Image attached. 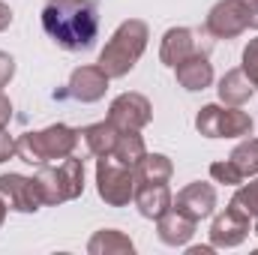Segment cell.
Listing matches in <instances>:
<instances>
[{
  "label": "cell",
  "mask_w": 258,
  "mask_h": 255,
  "mask_svg": "<svg viewBox=\"0 0 258 255\" xmlns=\"http://www.w3.org/2000/svg\"><path fill=\"white\" fill-rule=\"evenodd\" d=\"M42 30L63 51H87L99 36V9L93 0H48L42 6Z\"/></svg>",
  "instance_id": "cell-1"
},
{
  "label": "cell",
  "mask_w": 258,
  "mask_h": 255,
  "mask_svg": "<svg viewBox=\"0 0 258 255\" xmlns=\"http://www.w3.org/2000/svg\"><path fill=\"white\" fill-rule=\"evenodd\" d=\"M147 39H150V30H147V24H144L141 18L123 21V24L111 33V39L105 42V48H102V54H99L102 72H105L108 78H123V75H129V72L135 69V63L141 60V54H144V48H147Z\"/></svg>",
  "instance_id": "cell-2"
},
{
  "label": "cell",
  "mask_w": 258,
  "mask_h": 255,
  "mask_svg": "<svg viewBox=\"0 0 258 255\" xmlns=\"http://www.w3.org/2000/svg\"><path fill=\"white\" fill-rule=\"evenodd\" d=\"M81 141V129H72L66 123H54L39 132H24L15 138V153L27 165H45L51 159H66L75 153Z\"/></svg>",
  "instance_id": "cell-3"
},
{
  "label": "cell",
  "mask_w": 258,
  "mask_h": 255,
  "mask_svg": "<svg viewBox=\"0 0 258 255\" xmlns=\"http://www.w3.org/2000/svg\"><path fill=\"white\" fill-rule=\"evenodd\" d=\"M195 129L204 138H243L252 135V117L246 111H240L237 105H204L195 114Z\"/></svg>",
  "instance_id": "cell-4"
},
{
  "label": "cell",
  "mask_w": 258,
  "mask_h": 255,
  "mask_svg": "<svg viewBox=\"0 0 258 255\" xmlns=\"http://www.w3.org/2000/svg\"><path fill=\"white\" fill-rule=\"evenodd\" d=\"M135 168L120 165L114 156H102L96 162V192L105 204L111 207H123L135 198Z\"/></svg>",
  "instance_id": "cell-5"
},
{
  "label": "cell",
  "mask_w": 258,
  "mask_h": 255,
  "mask_svg": "<svg viewBox=\"0 0 258 255\" xmlns=\"http://www.w3.org/2000/svg\"><path fill=\"white\" fill-rule=\"evenodd\" d=\"M246 6L243 0H219L204 21V33L213 39H234L246 30Z\"/></svg>",
  "instance_id": "cell-6"
},
{
  "label": "cell",
  "mask_w": 258,
  "mask_h": 255,
  "mask_svg": "<svg viewBox=\"0 0 258 255\" xmlns=\"http://www.w3.org/2000/svg\"><path fill=\"white\" fill-rule=\"evenodd\" d=\"M201 39L204 36L198 30H192V27H171V30H165L162 45H159V60L174 69L177 63H183L192 54H207L210 42H201Z\"/></svg>",
  "instance_id": "cell-7"
},
{
  "label": "cell",
  "mask_w": 258,
  "mask_h": 255,
  "mask_svg": "<svg viewBox=\"0 0 258 255\" xmlns=\"http://www.w3.org/2000/svg\"><path fill=\"white\" fill-rule=\"evenodd\" d=\"M249 237V216L228 201V207L210 222V243L213 249H234Z\"/></svg>",
  "instance_id": "cell-8"
},
{
  "label": "cell",
  "mask_w": 258,
  "mask_h": 255,
  "mask_svg": "<svg viewBox=\"0 0 258 255\" xmlns=\"http://www.w3.org/2000/svg\"><path fill=\"white\" fill-rule=\"evenodd\" d=\"M108 120L117 129H138L141 132V129L153 120V105L141 93H120L108 105Z\"/></svg>",
  "instance_id": "cell-9"
},
{
  "label": "cell",
  "mask_w": 258,
  "mask_h": 255,
  "mask_svg": "<svg viewBox=\"0 0 258 255\" xmlns=\"http://www.w3.org/2000/svg\"><path fill=\"white\" fill-rule=\"evenodd\" d=\"M0 198L9 204V210H18V213H36L42 207V198H39L33 177L15 174V171L0 174Z\"/></svg>",
  "instance_id": "cell-10"
},
{
  "label": "cell",
  "mask_w": 258,
  "mask_h": 255,
  "mask_svg": "<svg viewBox=\"0 0 258 255\" xmlns=\"http://www.w3.org/2000/svg\"><path fill=\"white\" fill-rule=\"evenodd\" d=\"M108 75L102 72V66H78V69H72V75H69V96L75 99V102H99L102 96H105V90H108Z\"/></svg>",
  "instance_id": "cell-11"
},
{
  "label": "cell",
  "mask_w": 258,
  "mask_h": 255,
  "mask_svg": "<svg viewBox=\"0 0 258 255\" xmlns=\"http://www.w3.org/2000/svg\"><path fill=\"white\" fill-rule=\"evenodd\" d=\"M174 207H177L180 213H186L189 219L201 222V219H207V216L216 210V189H213L210 183H204V180L186 183L183 189L177 192Z\"/></svg>",
  "instance_id": "cell-12"
},
{
  "label": "cell",
  "mask_w": 258,
  "mask_h": 255,
  "mask_svg": "<svg viewBox=\"0 0 258 255\" xmlns=\"http://www.w3.org/2000/svg\"><path fill=\"white\" fill-rule=\"evenodd\" d=\"M135 207L144 219H159L165 210L174 207V195L168 189V183H138L135 186Z\"/></svg>",
  "instance_id": "cell-13"
},
{
  "label": "cell",
  "mask_w": 258,
  "mask_h": 255,
  "mask_svg": "<svg viewBox=\"0 0 258 255\" xmlns=\"http://www.w3.org/2000/svg\"><path fill=\"white\" fill-rule=\"evenodd\" d=\"M195 225H198V222L189 219L186 213H180L177 207L165 210V213L156 219V231H159V240H162L165 246H186L195 234Z\"/></svg>",
  "instance_id": "cell-14"
},
{
  "label": "cell",
  "mask_w": 258,
  "mask_h": 255,
  "mask_svg": "<svg viewBox=\"0 0 258 255\" xmlns=\"http://www.w3.org/2000/svg\"><path fill=\"white\" fill-rule=\"evenodd\" d=\"M174 75H177V84L183 90L195 93V90H204V87L213 84V63H210L207 54H192L183 63L174 66Z\"/></svg>",
  "instance_id": "cell-15"
},
{
  "label": "cell",
  "mask_w": 258,
  "mask_h": 255,
  "mask_svg": "<svg viewBox=\"0 0 258 255\" xmlns=\"http://www.w3.org/2000/svg\"><path fill=\"white\" fill-rule=\"evenodd\" d=\"M216 93H219L222 105H237V108H240L243 102H249V99H252L255 84L249 81V75H246L243 69H228V72L219 78Z\"/></svg>",
  "instance_id": "cell-16"
},
{
  "label": "cell",
  "mask_w": 258,
  "mask_h": 255,
  "mask_svg": "<svg viewBox=\"0 0 258 255\" xmlns=\"http://www.w3.org/2000/svg\"><path fill=\"white\" fill-rule=\"evenodd\" d=\"M117 135H120V129L114 126L108 117H105V120H99V123H90V126L81 129V138H84L87 150H90L96 159H102V156H111V153H114Z\"/></svg>",
  "instance_id": "cell-17"
},
{
  "label": "cell",
  "mask_w": 258,
  "mask_h": 255,
  "mask_svg": "<svg viewBox=\"0 0 258 255\" xmlns=\"http://www.w3.org/2000/svg\"><path fill=\"white\" fill-rule=\"evenodd\" d=\"M87 252L90 255H132L135 252V243L129 240L123 231H117V228H102V231H96L90 237Z\"/></svg>",
  "instance_id": "cell-18"
},
{
  "label": "cell",
  "mask_w": 258,
  "mask_h": 255,
  "mask_svg": "<svg viewBox=\"0 0 258 255\" xmlns=\"http://www.w3.org/2000/svg\"><path fill=\"white\" fill-rule=\"evenodd\" d=\"M174 174V165L165 153H144V159L135 165L138 183H168Z\"/></svg>",
  "instance_id": "cell-19"
},
{
  "label": "cell",
  "mask_w": 258,
  "mask_h": 255,
  "mask_svg": "<svg viewBox=\"0 0 258 255\" xmlns=\"http://www.w3.org/2000/svg\"><path fill=\"white\" fill-rule=\"evenodd\" d=\"M144 153H147V147H144V138L138 135V129H120V135H117V144H114V159L120 162V165H126V168H135L141 159H144Z\"/></svg>",
  "instance_id": "cell-20"
},
{
  "label": "cell",
  "mask_w": 258,
  "mask_h": 255,
  "mask_svg": "<svg viewBox=\"0 0 258 255\" xmlns=\"http://www.w3.org/2000/svg\"><path fill=\"white\" fill-rule=\"evenodd\" d=\"M57 177H60V186H63L66 201L78 198L84 192V162L75 159V156H66L63 162L57 165Z\"/></svg>",
  "instance_id": "cell-21"
},
{
  "label": "cell",
  "mask_w": 258,
  "mask_h": 255,
  "mask_svg": "<svg viewBox=\"0 0 258 255\" xmlns=\"http://www.w3.org/2000/svg\"><path fill=\"white\" fill-rule=\"evenodd\" d=\"M33 183L39 189L42 204H63L66 195L60 186V177H57V168H48V165H39V171L33 174Z\"/></svg>",
  "instance_id": "cell-22"
},
{
  "label": "cell",
  "mask_w": 258,
  "mask_h": 255,
  "mask_svg": "<svg viewBox=\"0 0 258 255\" xmlns=\"http://www.w3.org/2000/svg\"><path fill=\"white\" fill-rule=\"evenodd\" d=\"M228 159L243 171V177H255L258 174V138H246V141H240V144L231 150Z\"/></svg>",
  "instance_id": "cell-23"
},
{
  "label": "cell",
  "mask_w": 258,
  "mask_h": 255,
  "mask_svg": "<svg viewBox=\"0 0 258 255\" xmlns=\"http://www.w3.org/2000/svg\"><path fill=\"white\" fill-rule=\"evenodd\" d=\"M231 204H234V207H240L249 219H255V216H258V177H255V180H249V183H240V189L234 192Z\"/></svg>",
  "instance_id": "cell-24"
},
{
  "label": "cell",
  "mask_w": 258,
  "mask_h": 255,
  "mask_svg": "<svg viewBox=\"0 0 258 255\" xmlns=\"http://www.w3.org/2000/svg\"><path fill=\"white\" fill-rule=\"evenodd\" d=\"M210 177L216 180V183H225V186H240L246 177H243V171L231 162V159H222V162H213L210 165Z\"/></svg>",
  "instance_id": "cell-25"
},
{
  "label": "cell",
  "mask_w": 258,
  "mask_h": 255,
  "mask_svg": "<svg viewBox=\"0 0 258 255\" xmlns=\"http://www.w3.org/2000/svg\"><path fill=\"white\" fill-rule=\"evenodd\" d=\"M240 69L249 75V81L258 87V36L246 42V48H243V66Z\"/></svg>",
  "instance_id": "cell-26"
},
{
  "label": "cell",
  "mask_w": 258,
  "mask_h": 255,
  "mask_svg": "<svg viewBox=\"0 0 258 255\" xmlns=\"http://www.w3.org/2000/svg\"><path fill=\"white\" fill-rule=\"evenodd\" d=\"M12 75H15V57L0 51V87H6L12 81Z\"/></svg>",
  "instance_id": "cell-27"
},
{
  "label": "cell",
  "mask_w": 258,
  "mask_h": 255,
  "mask_svg": "<svg viewBox=\"0 0 258 255\" xmlns=\"http://www.w3.org/2000/svg\"><path fill=\"white\" fill-rule=\"evenodd\" d=\"M12 153H15V138L6 129H0V162H6Z\"/></svg>",
  "instance_id": "cell-28"
},
{
  "label": "cell",
  "mask_w": 258,
  "mask_h": 255,
  "mask_svg": "<svg viewBox=\"0 0 258 255\" xmlns=\"http://www.w3.org/2000/svg\"><path fill=\"white\" fill-rule=\"evenodd\" d=\"M9 120H12V102H9V96H3V90H0V129L9 126Z\"/></svg>",
  "instance_id": "cell-29"
},
{
  "label": "cell",
  "mask_w": 258,
  "mask_h": 255,
  "mask_svg": "<svg viewBox=\"0 0 258 255\" xmlns=\"http://www.w3.org/2000/svg\"><path fill=\"white\" fill-rule=\"evenodd\" d=\"M243 6H246V24L258 30V0H243Z\"/></svg>",
  "instance_id": "cell-30"
},
{
  "label": "cell",
  "mask_w": 258,
  "mask_h": 255,
  "mask_svg": "<svg viewBox=\"0 0 258 255\" xmlns=\"http://www.w3.org/2000/svg\"><path fill=\"white\" fill-rule=\"evenodd\" d=\"M9 24H12V9H9V6H6L3 0H0V33H3V30H6Z\"/></svg>",
  "instance_id": "cell-31"
},
{
  "label": "cell",
  "mask_w": 258,
  "mask_h": 255,
  "mask_svg": "<svg viewBox=\"0 0 258 255\" xmlns=\"http://www.w3.org/2000/svg\"><path fill=\"white\" fill-rule=\"evenodd\" d=\"M213 252V243L210 246H189V255H210Z\"/></svg>",
  "instance_id": "cell-32"
},
{
  "label": "cell",
  "mask_w": 258,
  "mask_h": 255,
  "mask_svg": "<svg viewBox=\"0 0 258 255\" xmlns=\"http://www.w3.org/2000/svg\"><path fill=\"white\" fill-rule=\"evenodd\" d=\"M6 210H9V204L0 198V225H3V219H6Z\"/></svg>",
  "instance_id": "cell-33"
},
{
  "label": "cell",
  "mask_w": 258,
  "mask_h": 255,
  "mask_svg": "<svg viewBox=\"0 0 258 255\" xmlns=\"http://www.w3.org/2000/svg\"><path fill=\"white\" fill-rule=\"evenodd\" d=\"M252 231H255V237H258V216H255V228H252Z\"/></svg>",
  "instance_id": "cell-34"
}]
</instances>
